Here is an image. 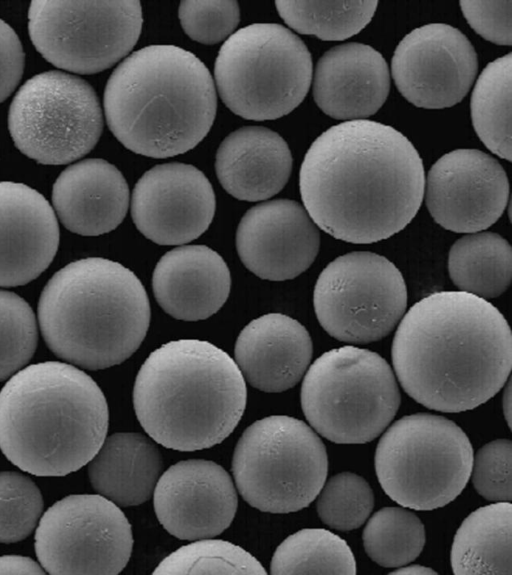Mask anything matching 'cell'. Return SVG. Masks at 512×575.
<instances>
[{
  "label": "cell",
  "mask_w": 512,
  "mask_h": 575,
  "mask_svg": "<svg viewBox=\"0 0 512 575\" xmlns=\"http://www.w3.org/2000/svg\"><path fill=\"white\" fill-rule=\"evenodd\" d=\"M299 187L316 226L354 244L404 229L424 197L425 171L413 144L395 128L367 120L334 125L303 159Z\"/></svg>",
  "instance_id": "cell-1"
},
{
  "label": "cell",
  "mask_w": 512,
  "mask_h": 575,
  "mask_svg": "<svg viewBox=\"0 0 512 575\" xmlns=\"http://www.w3.org/2000/svg\"><path fill=\"white\" fill-rule=\"evenodd\" d=\"M391 356L398 381L416 402L436 411L462 412L485 403L506 384L512 335L488 300L439 291L405 312Z\"/></svg>",
  "instance_id": "cell-2"
},
{
  "label": "cell",
  "mask_w": 512,
  "mask_h": 575,
  "mask_svg": "<svg viewBox=\"0 0 512 575\" xmlns=\"http://www.w3.org/2000/svg\"><path fill=\"white\" fill-rule=\"evenodd\" d=\"M108 425L102 390L69 363L29 365L0 391V449L32 475L64 476L79 470L101 447Z\"/></svg>",
  "instance_id": "cell-3"
},
{
  "label": "cell",
  "mask_w": 512,
  "mask_h": 575,
  "mask_svg": "<svg viewBox=\"0 0 512 575\" xmlns=\"http://www.w3.org/2000/svg\"><path fill=\"white\" fill-rule=\"evenodd\" d=\"M103 104L108 127L124 147L168 158L188 152L208 134L217 94L196 55L174 45H150L115 68Z\"/></svg>",
  "instance_id": "cell-4"
},
{
  "label": "cell",
  "mask_w": 512,
  "mask_h": 575,
  "mask_svg": "<svg viewBox=\"0 0 512 575\" xmlns=\"http://www.w3.org/2000/svg\"><path fill=\"white\" fill-rule=\"evenodd\" d=\"M247 401L236 362L214 344L170 341L140 367L133 388L139 423L158 444L195 451L225 440L238 425Z\"/></svg>",
  "instance_id": "cell-5"
},
{
  "label": "cell",
  "mask_w": 512,
  "mask_h": 575,
  "mask_svg": "<svg viewBox=\"0 0 512 575\" xmlns=\"http://www.w3.org/2000/svg\"><path fill=\"white\" fill-rule=\"evenodd\" d=\"M38 321L58 358L99 370L124 362L139 348L149 328L150 304L130 269L88 257L50 278L40 295Z\"/></svg>",
  "instance_id": "cell-6"
},
{
  "label": "cell",
  "mask_w": 512,
  "mask_h": 575,
  "mask_svg": "<svg viewBox=\"0 0 512 575\" xmlns=\"http://www.w3.org/2000/svg\"><path fill=\"white\" fill-rule=\"evenodd\" d=\"M401 401L393 370L376 352L342 346L307 369L301 406L312 429L338 444L374 440L391 423Z\"/></svg>",
  "instance_id": "cell-7"
},
{
  "label": "cell",
  "mask_w": 512,
  "mask_h": 575,
  "mask_svg": "<svg viewBox=\"0 0 512 575\" xmlns=\"http://www.w3.org/2000/svg\"><path fill=\"white\" fill-rule=\"evenodd\" d=\"M311 54L303 41L276 23H254L221 46L214 66L221 100L234 114L255 121L292 112L311 85Z\"/></svg>",
  "instance_id": "cell-8"
},
{
  "label": "cell",
  "mask_w": 512,
  "mask_h": 575,
  "mask_svg": "<svg viewBox=\"0 0 512 575\" xmlns=\"http://www.w3.org/2000/svg\"><path fill=\"white\" fill-rule=\"evenodd\" d=\"M473 455L469 438L455 422L416 413L388 426L375 451V471L393 501L413 510H433L463 491Z\"/></svg>",
  "instance_id": "cell-9"
},
{
  "label": "cell",
  "mask_w": 512,
  "mask_h": 575,
  "mask_svg": "<svg viewBox=\"0 0 512 575\" xmlns=\"http://www.w3.org/2000/svg\"><path fill=\"white\" fill-rule=\"evenodd\" d=\"M237 489L252 507L290 513L307 507L328 473V456L317 433L303 421L273 415L252 423L232 459Z\"/></svg>",
  "instance_id": "cell-10"
},
{
  "label": "cell",
  "mask_w": 512,
  "mask_h": 575,
  "mask_svg": "<svg viewBox=\"0 0 512 575\" xmlns=\"http://www.w3.org/2000/svg\"><path fill=\"white\" fill-rule=\"evenodd\" d=\"M15 146L45 165L74 162L89 153L103 130L102 109L92 86L80 77L47 71L27 80L9 108Z\"/></svg>",
  "instance_id": "cell-11"
},
{
  "label": "cell",
  "mask_w": 512,
  "mask_h": 575,
  "mask_svg": "<svg viewBox=\"0 0 512 575\" xmlns=\"http://www.w3.org/2000/svg\"><path fill=\"white\" fill-rule=\"evenodd\" d=\"M141 3L121 1H32L28 30L36 50L54 66L95 74L123 59L138 41Z\"/></svg>",
  "instance_id": "cell-12"
},
{
  "label": "cell",
  "mask_w": 512,
  "mask_h": 575,
  "mask_svg": "<svg viewBox=\"0 0 512 575\" xmlns=\"http://www.w3.org/2000/svg\"><path fill=\"white\" fill-rule=\"evenodd\" d=\"M316 317L333 338L369 343L386 337L406 312L407 288L386 257L354 251L331 261L313 293Z\"/></svg>",
  "instance_id": "cell-13"
},
{
  "label": "cell",
  "mask_w": 512,
  "mask_h": 575,
  "mask_svg": "<svg viewBox=\"0 0 512 575\" xmlns=\"http://www.w3.org/2000/svg\"><path fill=\"white\" fill-rule=\"evenodd\" d=\"M133 547L131 525L118 505L100 494L69 495L41 516L35 551L46 573L115 575Z\"/></svg>",
  "instance_id": "cell-14"
},
{
  "label": "cell",
  "mask_w": 512,
  "mask_h": 575,
  "mask_svg": "<svg viewBox=\"0 0 512 575\" xmlns=\"http://www.w3.org/2000/svg\"><path fill=\"white\" fill-rule=\"evenodd\" d=\"M477 69V55L468 38L444 23L411 31L396 47L391 62L398 91L411 104L426 109L459 103L470 90Z\"/></svg>",
  "instance_id": "cell-15"
},
{
  "label": "cell",
  "mask_w": 512,
  "mask_h": 575,
  "mask_svg": "<svg viewBox=\"0 0 512 575\" xmlns=\"http://www.w3.org/2000/svg\"><path fill=\"white\" fill-rule=\"evenodd\" d=\"M425 203L431 217L457 233L480 232L506 209L509 182L504 168L476 149H457L439 158L425 176Z\"/></svg>",
  "instance_id": "cell-16"
},
{
  "label": "cell",
  "mask_w": 512,
  "mask_h": 575,
  "mask_svg": "<svg viewBox=\"0 0 512 575\" xmlns=\"http://www.w3.org/2000/svg\"><path fill=\"white\" fill-rule=\"evenodd\" d=\"M215 208L214 190L204 173L178 162L146 171L131 199L135 226L159 245H181L198 238L211 224Z\"/></svg>",
  "instance_id": "cell-17"
},
{
  "label": "cell",
  "mask_w": 512,
  "mask_h": 575,
  "mask_svg": "<svg viewBox=\"0 0 512 575\" xmlns=\"http://www.w3.org/2000/svg\"><path fill=\"white\" fill-rule=\"evenodd\" d=\"M160 524L181 540L221 534L232 523L238 505L234 483L219 464L189 459L170 466L153 492Z\"/></svg>",
  "instance_id": "cell-18"
},
{
  "label": "cell",
  "mask_w": 512,
  "mask_h": 575,
  "mask_svg": "<svg viewBox=\"0 0 512 575\" xmlns=\"http://www.w3.org/2000/svg\"><path fill=\"white\" fill-rule=\"evenodd\" d=\"M236 248L253 274L284 281L312 265L319 252L320 233L298 202L277 199L260 203L244 214L236 232Z\"/></svg>",
  "instance_id": "cell-19"
},
{
  "label": "cell",
  "mask_w": 512,
  "mask_h": 575,
  "mask_svg": "<svg viewBox=\"0 0 512 575\" xmlns=\"http://www.w3.org/2000/svg\"><path fill=\"white\" fill-rule=\"evenodd\" d=\"M59 238L56 214L40 192L0 182V287L36 279L53 261Z\"/></svg>",
  "instance_id": "cell-20"
},
{
  "label": "cell",
  "mask_w": 512,
  "mask_h": 575,
  "mask_svg": "<svg viewBox=\"0 0 512 575\" xmlns=\"http://www.w3.org/2000/svg\"><path fill=\"white\" fill-rule=\"evenodd\" d=\"M390 90V74L383 56L362 43H345L326 51L313 76V97L328 116L360 120L375 114Z\"/></svg>",
  "instance_id": "cell-21"
},
{
  "label": "cell",
  "mask_w": 512,
  "mask_h": 575,
  "mask_svg": "<svg viewBox=\"0 0 512 575\" xmlns=\"http://www.w3.org/2000/svg\"><path fill=\"white\" fill-rule=\"evenodd\" d=\"M313 355L306 328L282 313H269L249 322L235 343V362L254 388L279 393L305 375Z\"/></svg>",
  "instance_id": "cell-22"
},
{
  "label": "cell",
  "mask_w": 512,
  "mask_h": 575,
  "mask_svg": "<svg viewBox=\"0 0 512 575\" xmlns=\"http://www.w3.org/2000/svg\"><path fill=\"white\" fill-rule=\"evenodd\" d=\"M152 288L167 314L178 320L199 321L224 305L231 276L216 251L205 245H186L160 258L153 271Z\"/></svg>",
  "instance_id": "cell-23"
},
{
  "label": "cell",
  "mask_w": 512,
  "mask_h": 575,
  "mask_svg": "<svg viewBox=\"0 0 512 575\" xmlns=\"http://www.w3.org/2000/svg\"><path fill=\"white\" fill-rule=\"evenodd\" d=\"M53 210L70 232L98 236L117 228L129 206V187L104 159L78 161L63 170L52 188Z\"/></svg>",
  "instance_id": "cell-24"
},
{
  "label": "cell",
  "mask_w": 512,
  "mask_h": 575,
  "mask_svg": "<svg viewBox=\"0 0 512 575\" xmlns=\"http://www.w3.org/2000/svg\"><path fill=\"white\" fill-rule=\"evenodd\" d=\"M215 170L222 187L234 198L262 201L286 185L292 171V155L286 141L275 131L245 126L221 142Z\"/></svg>",
  "instance_id": "cell-25"
},
{
  "label": "cell",
  "mask_w": 512,
  "mask_h": 575,
  "mask_svg": "<svg viewBox=\"0 0 512 575\" xmlns=\"http://www.w3.org/2000/svg\"><path fill=\"white\" fill-rule=\"evenodd\" d=\"M162 468L154 442L140 433L121 432L105 438L88 462V477L98 494L128 507L150 499Z\"/></svg>",
  "instance_id": "cell-26"
},
{
  "label": "cell",
  "mask_w": 512,
  "mask_h": 575,
  "mask_svg": "<svg viewBox=\"0 0 512 575\" xmlns=\"http://www.w3.org/2000/svg\"><path fill=\"white\" fill-rule=\"evenodd\" d=\"M511 523V502H494L471 512L453 539V573L511 575Z\"/></svg>",
  "instance_id": "cell-27"
},
{
  "label": "cell",
  "mask_w": 512,
  "mask_h": 575,
  "mask_svg": "<svg viewBox=\"0 0 512 575\" xmlns=\"http://www.w3.org/2000/svg\"><path fill=\"white\" fill-rule=\"evenodd\" d=\"M448 272L459 291L485 300L496 298L511 282V246L497 233H469L451 246Z\"/></svg>",
  "instance_id": "cell-28"
},
{
  "label": "cell",
  "mask_w": 512,
  "mask_h": 575,
  "mask_svg": "<svg viewBox=\"0 0 512 575\" xmlns=\"http://www.w3.org/2000/svg\"><path fill=\"white\" fill-rule=\"evenodd\" d=\"M511 64V53L490 62L471 97L472 123L478 137L507 161H511Z\"/></svg>",
  "instance_id": "cell-29"
},
{
  "label": "cell",
  "mask_w": 512,
  "mask_h": 575,
  "mask_svg": "<svg viewBox=\"0 0 512 575\" xmlns=\"http://www.w3.org/2000/svg\"><path fill=\"white\" fill-rule=\"evenodd\" d=\"M271 574H356L352 550L338 535L306 528L288 536L275 550Z\"/></svg>",
  "instance_id": "cell-30"
},
{
  "label": "cell",
  "mask_w": 512,
  "mask_h": 575,
  "mask_svg": "<svg viewBox=\"0 0 512 575\" xmlns=\"http://www.w3.org/2000/svg\"><path fill=\"white\" fill-rule=\"evenodd\" d=\"M377 1H276V9L293 30L324 41L359 33L371 21Z\"/></svg>",
  "instance_id": "cell-31"
},
{
  "label": "cell",
  "mask_w": 512,
  "mask_h": 575,
  "mask_svg": "<svg viewBox=\"0 0 512 575\" xmlns=\"http://www.w3.org/2000/svg\"><path fill=\"white\" fill-rule=\"evenodd\" d=\"M369 558L385 568H398L422 552L426 534L419 517L405 507H384L368 520L362 534Z\"/></svg>",
  "instance_id": "cell-32"
},
{
  "label": "cell",
  "mask_w": 512,
  "mask_h": 575,
  "mask_svg": "<svg viewBox=\"0 0 512 575\" xmlns=\"http://www.w3.org/2000/svg\"><path fill=\"white\" fill-rule=\"evenodd\" d=\"M262 564L243 548L224 540L203 538L165 557L153 574H266Z\"/></svg>",
  "instance_id": "cell-33"
},
{
  "label": "cell",
  "mask_w": 512,
  "mask_h": 575,
  "mask_svg": "<svg viewBox=\"0 0 512 575\" xmlns=\"http://www.w3.org/2000/svg\"><path fill=\"white\" fill-rule=\"evenodd\" d=\"M316 509L327 526L350 531L363 525L374 506L368 482L352 472H341L325 481L317 495Z\"/></svg>",
  "instance_id": "cell-34"
},
{
  "label": "cell",
  "mask_w": 512,
  "mask_h": 575,
  "mask_svg": "<svg viewBox=\"0 0 512 575\" xmlns=\"http://www.w3.org/2000/svg\"><path fill=\"white\" fill-rule=\"evenodd\" d=\"M38 342L35 314L17 294L0 289V381L21 370Z\"/></svg>",
  "instance_id": "cell-35"
},
{
  "label": "cell",
  "mask_w": 512,
  "mask_h": 575,
  "mask_svg": "<svg viewBox=\"0 0 512 575\" xmlns=\"http://www.w3.org/2000/svg\"><path fill=\"white\" fill-rule=\"evenodd\" d=\"M43 511V498L27 476L13 471L0 472V543H15L37 527Z\"/></svg>",
  "instance_id": "cell-36"
},
{
  "label": "cell",
  "mask_w": 512,
  "mask_h": 575,
  "mask_svg": "<svg viewBox=\"0 0 512 575\" xmlns=\"http://www.w3.org/2000/svg\"><path fill=\"white\" fill-rule=\"evenodd\" d=\"M178 16L184 32L194 41L212 45L226 40L237 28L240 9L236 1H182Z\"/></svg>",
  "instance_id": "cell-37"
},
{
  "label": "cell",
  "mask_w": 512,
  "mask_h": 575,
  "mask_svg": "<svg viewBox=\"0 0 512 575\" xmlns=\"http://www.w3.org/2000/svg\"><path fill=\"white\" fill-rule=\"evenodd\" d=\"M512 443L509 439L493 440L473 455L470 476L475 490L492 502H510Z\"/></svg>",
  "instance_id": "cell-38"
},
{
  "label": "cell",
  "mask_w": 512,
  "mask_h": 575,
  "mask_svg": "<svg viewBox=\"0 0 512 575\" xmlns=\"http://www.w3.org/2000/svg\"><path fill=\"white\" fill-rule=\"evenodd\" d=\"M511 6L506 1H460L462 13L469 25L484 39L511 45Z\"/></svg>",
  "instance_id": "cell-39"
},
{
  "label": "cell",
  "mask_w": 512,
  "mask_h": 575,
  "mask_svg": "<svg viewBox=\"0 0 512 575\" xmlns=\"http://www.w3.org/2000/svg\"><path fill=\"white\" fill-rule=\"evenodd\" d=\"M25 54L14 29L0 19V103L18 86L24 71Z\"/></svg>",
  "instance_id": "cell-40"
},
{
  "label": "cell",
  "mask_w": 512,
  "mask_h": 575,
  "mask_svg": "<svg viewBox=\"0 0 512 575\" xmlns=\"http://www.w3.org/2000/svg\"><path fill=\"white\" fill-rule=\"evenodd\" d=\"M41 564L18 555L0 556V574H44Z\"/></svg>",
  "instance_id": "cell-41"
},
{
  "label": "cell",
  "mask_w": 512,
  "mask_h": 575,
  "mask_svg": "<svg viewBox=\"0 0 512 575\" xmlns=\"http://www.w3.org/2000/svg\"><path fill=\"white\" fill-rule=\"evenodd\" d=\"M391 574H405V575H431L437 574L432 568L413 564V565H403L401 567L396 568L390 572Z\"/></svg>",
  "instance_id": "cell-42"
},
{
  "label": "cell",
  "mask_w": 512,
  "mask_h": 575,
  "mask_svg": "<svg viewBox=\"0 0 512 575\" xmlns=\"http://www.w3.org/2000/svg\"><path fill=\"white\" fill-rule=\"evenodd\" d=\"M503 411L506 418L508 426L511 425V393H510V381L506 384L505 392L503 395Z\"/></svg>",
  "instance_id": "cell-43"
}]
</instances>
